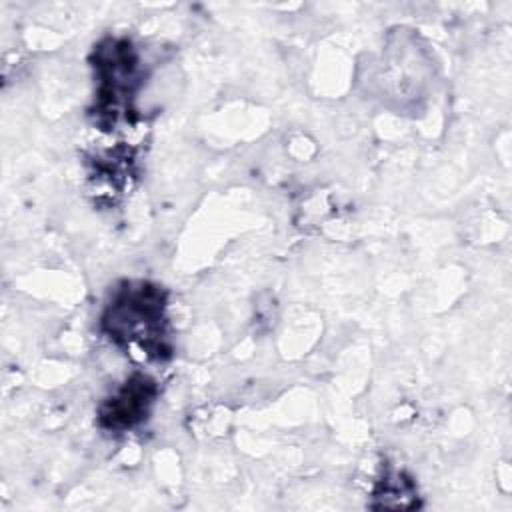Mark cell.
Segmentation results:
<instances>
[{
  "instance_id": "6da1fadb",
  "label": "cell",
  "mask_w": 512,
  "mask_h": 512,
  "mask_svg": "<svg viewBox=\"0 0 512 512\" xmlns=\"http://www.w3.org/2000/svg\"><path fill=\"white\" fill-rule=\"evenodd\" d=\"M152 398V382L138 378L130 382L114 400L110 410L104 414L110 426H130L146 414V406Z\"/></svg>"
}]
</instances>
